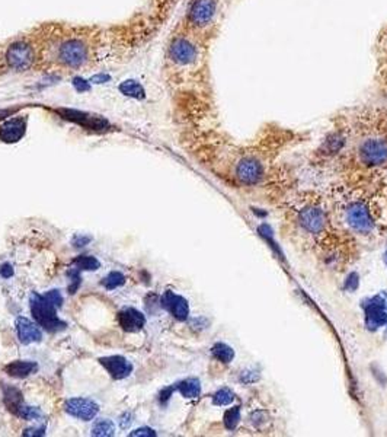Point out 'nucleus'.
<instances>
[{
    "label": "nucleus",
    "instance_id": "nucleus-8",
    "mask_svg": "<svg viewBox=\"0 0 387 437\" xmlns=\"http://www.w3.org/2000/svg\"><path fill=\"white\" fill-rule=\"evenodd\" d=\"M182 2H185V0H145V11L163 30V27L171 21V18Z\"/></svg>",
    "mask_w": 387,
    "mask_h": 437
},
{
    "label": "nucleus",
    "instance_id": "nucleus-2",
    "mask_svg": "<svg viewBox=\"0 0 387 437\" xmlns=\"http://www.w3.org/2000/svg\"><path fill=\"white\" fill-rule=\"evenodd\" d=\"M211 47L173 27L162 51L160 76L172 103L182 114L211 108Z\"/></svg>",
    "mask_w": 387,
    "mask_h": 437
},
{
    "label": "nucleus",
    "instance_id": "nucleus-19",
    "mask_svg": "<svg viewBox=\"0 0 387 437\" xmlns=\"http://www.w3.org/2000/svg\"><path fill=\"white\" fill-rule=\"evenodd\" d=\"M92 434L98 437H110L115 434V424L108 419H100L95 422L92 427Z\"/></svg>",
    "mask_w": 387,
    "mask_h": 437
},
{
    "label": "nucleus",
    "instance_id": "nucleus-36",
    "mask_svg": "<svg viewBox=\"0 0 387 437\" xmlns=\"http://www.w3.org/2000/svg\"><path fill=\"white\" fill-rule=\"evenodd\" d=\"M6 73H5V67H4V63H2V56H0V79L5 77Z\"/></svg>",
    "mask_w": 387,
    "mask_h": 437
},
{
    "label": "nucleus",
    "instance_id": "nucleus-4",
    "mask_svg": "<svg viewBox=\"0 0 387 437\" xmlns=\"http://www.w3.org/2000/svg\"><path fill=\"white\" fill-rule=\"evenodd\" d=\"M226 9V0H185L173 27L211 47L217 39Z\"/></svg>",
    "mask_w": 387,
    "mask_h": 437
},
{
    "label": "nucleus",
    "instance_id": "nucleus-1",
    "mask_svg": "<svg viewBox=\"0 0 387 437\" xmlns=\"http://www.w3.org/2000/svg\"><path fill=\"white\" fill-rule=\"evenodd\" d=\"M44 44V74L77 76L126 63L157 37L162 28L143 9L115 24H38Z\"/></svg>",
    "mask_w": 387,
    "mask_h": 437
},
{
    "label": "nucleus",
    "instance_id": "nucleus-25",
    "mask_svg": "<svg viewBox=\"0 0 387 437\" xmlns=\"http://www.w3.org/2000/svg\"><path fill=\"white\" fill-rule=\"evenodd\" d=\"M239 423V408L235 407L232 410H229L226 412V415H224V424H226L228 429H235L236 424Z\"/></svg>",
    "mask_w": 387,
    "mask_h": 437
},
{
    "label": "nucleus",
    "instance_id": "nucleus-14",
    "mask_svg": "<svg viewBox=\"0 0 387 437\" xmlns=\"http://www.w3.org/2000/svg\"><path fill=\"white\" fill-rule=\"evenodd\" d=\"M118 324L127 332H137L146 324V316L134 308H126L118 312Z\"/></svg>",
    "mask_w": 387,
    "mask_h": 437
},
{
    "label": "nucleus",
    "instance_id": "nucleus-37",
    "mask_svg": "<svg viewBox=\"0 0 387 437\" xmlns=\"http://www.w3.org/2000/svg\"><path fill=\"white\" fill-rule=\"evenodd\" d=\"M386 263H387V254H386Z\"/></svg>",
    "mask_w": 387,
    "mask_h": 437
},
{
    "label": "nucleus",
    "instance_id": "nucleus-12",
    "mask_svg": "<svg viewBox=\"0 0 387 437\" xmlns=\"http://www.w3.org/2000/svg\"><path fill=\"white\" fill-rule=\"evenodd\" d=\"M346 222L360 233H369L373 229L372 216L362 204H353L348 209V211H346Z\"/></svg>",
    "mask_w": 387,
    "mask_h": 437
},
{
    "label": "nucleus",
    "instance_id": "nucleus-10",
    "mask_svg": "<svg viewBox=\"0 0 387 437\" xmlns=\"http://www.w3.org/2000/svg\"><path fill=\"white\" fill-rule=\"evenodd\" d=\"M99 363L110 373V376L115 381H121L129 377L133 372V365L122 356H108L100 357Z\"/></svg>",
    "mask_w": 387,
    "mask_h": 437
},
{
    "label": "nucleus",
    "instance_id": "nucleus-16",
    "mask_svg": "<svg viewBox=\"0 0 387 437\" xmlns=\"http://www.w3.org/2000/svg\"><path fill=\"white\" fill-rule=\"evenodd\" d=\"M38 369V365L31 360H15L9 363L5 367V372L11 377H16V379H24V377L35 373Z\"/></svg>",
    "mask_w": 387,
    "mask_h": 437
},
{
    "label": "nucleus",
    "instance_id": "nucleus-15",
    "mask_svg": "<svg viewBox=\"0 0 387 437\" xmlns=\"http://www.w3.org/2000/svg\"><path fill=\"white\" fill-rule=\"evenodd\" d=\"M163 306H165L179 321H185L190 315L188 302L182 296L175 294L173 292H166L163 296Z\"/></svg>",
    "mask_w": 387,
    "mask_h": 437
},
{
    "label": "nucleus",
    "instance_id": "nucleus-33",
    "mask_svg": "<svg viewBox=\"0 0 387 437\" xmlns=\"http://www.w3.org/2000/svg\"><path fill=\"white\" fill-rule=\"evenodd\" d=\"M173 391H175V389H173L172 386H171V388H165V389H163V391L160 392V403H163V404L168 403Z\"/></svg>",
    "mask_w": 387,
    "mask_h": 437
},
{
    "label": "nucleus",
    "instance_id": "nucleus-22",
    "mask_svg": "<svg viewBox=\"0 0 387 437\" xmlns=\"http://www.w3.org/2000/svg\"><path fill=\"white\" fill-rule=\"evenodd\" d=\"M124 283H126V277H124V274H121L119 271L110 273L104 279V282H102V285H104L105 289H108V290H114V289L122 286Z\"/></svg>",
    "mask_w": 387,
    "mask_h": 437
},
{
    "label": "nucleus",
    "instance_id": "nucleus-3",
    "mask_svg": "<svg viewBox=\"0 0 387 437\" xmlns=\"http://www.w3.org/2000/svg\"><path fill=\"white\" fill-rule=\"evenodd\" d=\"M6 76L44 74V44L39 27L15 34L0 43Z\"/></svg>",
    "mask_w": 387,
    "mask_h": 437
},
{
    "label": "nucleus",
    "instance_id": "nucleus-5",
    "mask_svg": "<svg viewBox=\"0 0 387 437\" xmlns=\"http://www.w3.org/2000/svg\"><path fill=\"white\" fill-rule=\"evenodd\" d=\"M29 306L31 313L34 315V320L39 327H43L48 332H58L66 330L67 324L61 321L57 316V308L50 304L44 296L38 293H32L29 296Z\"/></svg>",
    "mask_w": 387,
    "mask_h": 437
},
{
    "label": "nucleus",
    "instance_id": "nucleus-31",
    "mask_svg": "<svg viewBox=\"0 0 387 437\" xmlns=\"http://www.w3.org/2000/svg\"><path fill=\"white\" fill-rule=\"evenodd\" d=\"M0 275H2L4 279H11L13 275V267L11 263H5L0 266Z\"/></svg>",
    "mask_w": 387,
    "mask_h": 437
},
{
    "label": "nucleus",
    "instance_id": "nucleus-38",
    "mask_svg": "<svg viewBox=\"0 0 387 437\" xmlns=\"http://www.w3.org/2000/svg\"><path fill=\"white\" fill-rule=\"evenodd\" d=\"M226 2H228V0H226Z\"/></svg>",
    "mask_w": 387,
    "mask_h": 437
},
{
    "label": "nucleus",
    "instance_id": "nucleus-13",
    "mask_svg": "<svg viewBox=\"0 0 387 437\" xmlns=\"http://www.w3.org/2000/svg\"><path fill=\"white\" fill-rule=\"evenodd\" d=\"M15 327H16L18 339L22 344L39 343L41 340H43V331H41V328L35 322H32L25 316L18 318Z\"/></svg>",
    "mask_w": 387,
    "mask_h": 437
},
{
    "label": "nucleus",
    "instance_id": "nucleus-30",
    "mask_svg": "<svg viewBox=\"0 0 387 437\" xmlns=\"http://www.w3.org/2000/svg\"><path fill=\"white\" fill-rule=\"evenodd\" d=\"M91 241H92V237H91V236L80 235V236H76V237H74V240H73V245H74L76 248H81V247L88 245Z\"/></svg>",
    "mask_w": 387,
    "mask_h": 437
},
{
    "label": "nucleus",
    "instance_id": "nucleus-6",
    "mask_svg": "<svg viewBox=\"0 0 387 437\" xmlns=\"http://www.w3.org/2000/svg\"><path fill=\"white\" fill-rule=\"evenodd\" d=\"M265 176V164L255 153L242 155L235 164V178L242 185H256Z\"/></svg>",
    "mask_w": 387,
    "mask_h": 437
},
{
    "label": "nucleus",
    "instance_id": "nucleus-24",
    "mask_svg": "<svg viewBox=\"0 0 387 437\" xmlns=\"http://www.w3.org/2000/svg\"><path fill=\"white\" fill-rule=\"evenodd\" d=\"M213 401H214V404H217V405H228V404H230V403L233 401V393H232L228 388L220 389V391L214 395Z\"/></svg>",
    "mask_w": 387,
    "mask_h": 437
},
{
    "label": "nucleus",
    "instance_id": "nucleus-20",
    "mask_svg": "<svg viewBox=\"0 0 387 437\" xmlns=\"http://www.w3.org/2000/svg\"><path fill=\"white\" fill-rule=\"evenodd\" d=\"M4 396H5V404H6V407H8L12 412L16 414L19 405L24 403V400H22V393H20L16 388H6Z\"/></svg>",
    "mask_w": 387,
    "mask_h": 437
},
{
    "label": "nucleus",
    "instance_id": "nucleus-34",
    "mask_svg": "<svg viewBox=\"0 0 387 437\" xmlns=\"http://www.w3.org/2000/svg\"><path fill=\"white\" fill-rule=\"evenodd\" d=\"M46 434V427H39V429H29L24 433V436H44Z\"/></svg>",
    "mask_w": 387,
    "mask_h": 437
},
{
    "label": "nucleus",
    "instance_id": "nucleus-26",
    "mask_svg": "<svg viewBox=\"0 0 387 437\" xmlns=\"http://www.w3.org/2000/svg\"><path fill=\"white\" fill-rule=\"evenodd\" d=\"M44 297L55 308H61V305H63V296H61L60 290H50L44 294Z\"/></svg>",
    "mask_w": 387,
    "mask_h": 437
},
{
    "label": "nucleus",
    "instance_id": "nucleus-18",
    "mask_svg": "<svg viewBox=\"0 0 387 437\" xmlns=\"http://www.w3.org/2000/svg\"><path fill=\"white\" fill-rule=\"evenodd\" d=\"M73 266L79 271H96L100 267V263L96 260L95 256L81 255L76 258V260L73 261Z\"/></svg>",
    "mask_w": 387,
    "mask_h": 437
},
{
    "label": "nucleus",
    "instance_id": "nucleus-23",
    "mask_svg": "<svg viewBox=\"0 0 387 437\" xmlns=\"http://www.w3.org/2000/svg\"><path fill=\"white\" fill-rule=\"evenodd\" d=\"M16 415H19L20 419H24L27 422H32V420H37L41 417V410L37 408V407H29V405H25L24 403L19 405L18 411H16Z\"/></svg>",
    "mask_w": 387,
    "mask_h": 437
},
{
    "label": "nucleus",
    "instance_id": "nucleus-27",
    "mask_svg": "<svg viewBox=\"0 0 387 437\" xmlns=\"http://www.w3.org/2000/svg\"><path fill=\"white\" fill-rule=\"evenodd\" d=\"M69 277L72 279V285L69 286V292H70L72 294H74L76 290H77V287L80 286V282H81V279H80V271H79L77 268H73V270L69 271Z\"/></svg>",
    "mask_w": 387,
    "mask_h": 437
},
{
    "label": "nucleus",
    "instance_id": "nucleus-28",
    "mask_svg": "<svg viewBox=\"0 0 387 437\" xmlns=\"http://www.w3.org/2000/svg\"><path fill=\"white\" fill-rule=\"evenodd\" d=\"M118 423H119V427L121 429H127V427H130V424L133 423V414L131 412H129V411H126L124 414H121L119 415V419H118Z\"/></svg>",
    "mask_w": 387,
    "mask_h": 437
},
{
    "label": "nucleus",
    "instance_id": "nucleus-29",
    "mask_svg": "<svg viewBox=\"0 0 387 437\" xmlns=\"http://www.w3.org/2000/svg\"><path fill=\"white\" fill-rule=\"evenodd\" d=\"M130 436H131V437H137V436H138V437H141V436L150 437V436H156V431H155L153 429H149V427H140V429L131 431Z\"/></svg>",
    "mask_w": 387,
    "mask_h": 437
},
{
    "label": "nucleus",
    "instance_id": "nucleus-32",
    "mask_svg": "<svg viewBox=\"0 0 387 437\" xmlns=\"http://www.w3.org/2000/svg\"><path fill=\"white\" fill-rule=\"evenodd\" d=\"M383 39L384 41L381 43V46H379L380 47V62L384 65V66H387V34L386 35H383Z\"/></svg>",
    "mask_w": 387,
    "mask_h": 437
},
{
    "label": "nucleus",
    "instance_id": "nucleus-21",
    "mask_svg": "<svg viewBox=\"0 0 387 437\" xmlns=\"http://www.w3.org/2000/svg\"><path fill=\"white\" fill-rule=\"evenodd\" d=\"M211 353H213V356L216 357L217 360H220V362H223V363H230V362L233 360V357H235L233 350H232L229 346L223 344V343H217V344L211 348Z\"/></svg>",
    "mask_w": 387,
    "mask_h": 437
},
{
    "label": "nucleus",
    "instance_id": "nucleus-9",
    "mask_svg": "<svg viewBox=\"0 0 387 437\" xmlns=\"http://www.w3.org/2000/svg\"><path fill=\"white\" fill-rule=\"evenodd\" d=\"M65 411L74 419L91 422L99 412V405L88 398H70L65 403Z\"/></svg>",
    "mask_w": 387,
    "mask_h": 437
},
{
    "label": "nucleus",
    "instance_id": "nucleus-7",
    "mask_svg": "<svg viewBox=\"0 0 387 437\" xmlns=\"http://www.w3.org/2000/svg\"><path fill=\"white\" fill-rule=\"evenodd\" d=\"M358 157L367 167H381L387 164V137L372 136L358 145Z\"/></svg>",
    "mask_w": 387,
    "mask_h": 437
},
{
    "label": "nucleus",
    "instance_id": "nucleus-17",
    "mask_svg": "<svg viewBox=\"0 0 387 437\" xmlns=\"http://www.w3.org/2000/svg\"><path fill=\"white\" fill-rule=\"evenodd\" d=\"M178 391L181 392V395L183 396V398H188V400L198 398L199 393H201L199 381H198V379H194V377H190V379L182 381V382L178 385Z\"/></svg>",
    "mask_w": 387,
    "mask_h": 437
},
{
    "label": "nucleus",
    "instance_id": "nucleus-11",
    "mask_svg": "<svg viewBox=\"0 0 387 437\" xmlns=\"http://www.w3.org/2000/svg\"><path fill=\"white\" fill-rule=\"evenodd\" d=\"M299 223L310 233H319L326 226V214L317 207H304L299 213Z\"/></svg>",
    "mask_w": 387,
    "mask_h": 437
},
{
    "label": "nucleus",
    "instance_id": "nucleus-35",
    "mask_svg": "<svg viewBox=\"0 0 387 437\" xmlns=\"http://www.w3.org/2000/svg\"><path fill=\"white\" fill-rule=\"evenodd\" d=\"M379 302H380V305L383 306V309L387 311V293H381V294H380Z\"/></svg>",
    "mask_w": 387,
    "mask_h": 437
}]
</instances>
